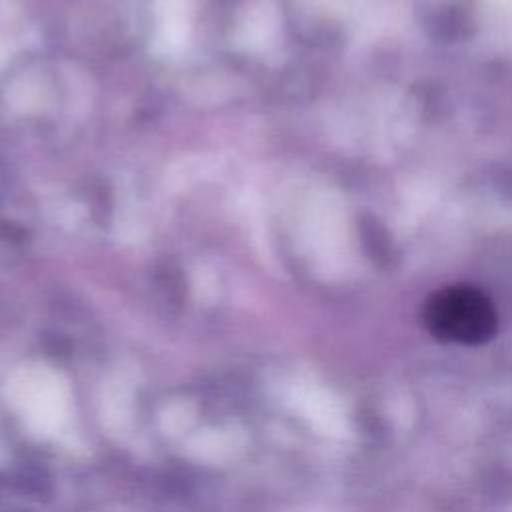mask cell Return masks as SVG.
I'll list each match as a JSON object with an SVG mask.
<instances>
[{
    "label": "cell",
    "mask_w": 512,
    "mask_h": 512,
    "mask_svg": "<svg viewBox=\"0 0 512 512\" xmlns=\"http://www.w3.org/2000/svg\"><path fill=\"white\" fill-rule=\"evenodd\" d=\"M158 20H160V38L162 42L172 48L186 38L188 30V2L186 0H158L156 6Z\"/></svg>",
    "instance_id": "cell-2"
},
{
    "label": "cell",
    "mask_w": 512,
    "mask_h": 512,
    "mask_svg": "<svg viewBox=\"0 0 512 512\" xmlns=\"http://www.w3.org/2000/svg\"><path fill=\"white\" fill-rule=\"evenodd\" d=\"M424 324L430 334L444 342L480 344L496 330V310L480 290L448 286L428 298Z\"/></svg>",
    "instance_id": "cell-1"
}]
</instances>
